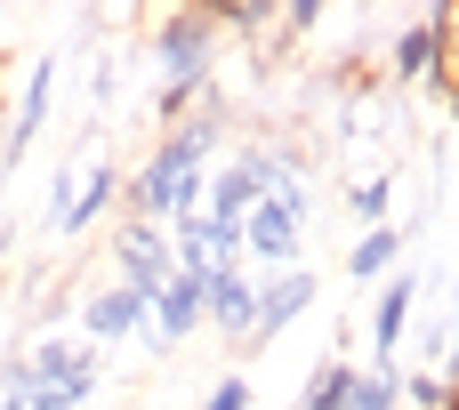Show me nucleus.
Segmentation results:
<instances>
[{
	"label": "nucleus",
	"instance_id": "nucleus-4",
	"mask_svg": "<svg viewBox=\"0 0 459 410\" xmlns=\"http://www.w3.org/2000/svg\"><path fill=\"white\" fill-rule=\"evenodd\" d=\"M145 314H153V338H161V346H178V338L202 322V274H186V266H178V274L153 290V306H145Z\"/></svg>",
	"mask_w": 459,
	"mask_h": 410
},
{
	"label": "nucleus",
	"instance_id": "nucleus-17",
	"mask_svg": "<svg viewBox=\"0 0 459 410\" xmlns=\"http://www.w3.org/2000/svg\"><path fill=\"white\" fill-rule=\"evenodd\" d=\"M202 410H250V387H242V379H218V395H210Z\"/></svg>",
	"mask_w": 459,
	"mask_h": 410
},
{
	"label": "nucleus",
	"instance_id": "nucleus-13",
	"mask_svg": "<svg viewBox=\"0 0 459 410\" xmlns=\"http://www.w3.org/2000/svg\"><path fill=\"white\" fill-rule=\"evenodd\" d=\"M347 387H355V371H347V363H323L299 410H347Z\"/></svg>",
	"mask_w": 459,
	"mask_h": 410
},
{
	"label": "nucleus",
	"instance_id": "nucleus-12",
	"mask_svg": "<svg viewBox=\"0 0 459 410\" xmlns=\"http://www.w3.org/2000/svg\"><path fill=\"white\" fill-rule=\"evenodd\" d=\"M411 298H420V290H411V274H395V282H387V298H379V314H371V338H379V354L403 338V314H411Z\"/></svg>",
	"mask_w": 459,
	"mask_h": 410
},
{
	"label": "nucleus",
	"instance_id": "nucleus-8",
	"mask_svg": "<svg viewBox=\"0 0 459 410\" xmlns=\"http://www.w3.org/2000/svg\"><path fill=\"white\" fill-rule=\"evenodd\" d=\"M81 322H89V338H129V330L145 322V298H129V290H97Z\"/></svg>",
	"mask_w": 459,
	"mask_h": 410
},
{
	"label": "nucleus",
	"instance_id": "nucleus-10",
	"mask_svg": "<svg viewBox=\"0 0 459 410\" xmlns=\"http://www.w3.org/2000/svg\"><path fill=\"white\" fill-rule=\"evenodd\" d=\"M113 193H121V177H113V169H97V177L81 185V201H65V209H56V234H81V226H97V218L113 209Z\"/></svg>",
	"mask_w": 459,
	"mask_h": 410
},
{
	"label": "nucleus",
	"instance_id": "nucleus-5",
	"mask_svg": "<svg viewBox=\"0 0 459 410\" xmlns=\"http://www.w3.org/2000/svg\"><path fill=\"white\" fill-rule=\"evenodd\" d=\"M250 306H258V282H250L242 266H218V274H202V314H210V322H226V330H250Z\"/></svg>",
	"mask_w": 459,
	"mask_h": 410
},
{
	"label": "nucleus",
	"instance_id": "nucleus-11",
	"mask_svg": "<svg viewBox=\"0 0 459 410\" xmlns=\"http://www.w3.org/2000/svg\"><path fill=\"white\" fill-rule=\"evenodd\" d=\"M395 250H403V234H395V226H371V234L355 242V258H347V274H355V282H379V274L395 266Z\"/></svg>",
	"mask_w": 459,
	"mask_h": 410
},
{
	"label": "nucleus",
	"instance_id": "nucleus-2",
	"mask_svg": "<svg viewBox=\"0 0 459 410\" xmlns=\"http://www.w3.org/2000/svg\"><path fill=\"white\" fill-rule=\"evenodd\" d=\"M299 226H307V193H299L290 169H274L266 193H258V209L234 226V258H250V274L258 266H290L299 258Z\"/></svg>",
	"mask_w": 459,
	"mask_h": 410
},
{
	"label": "nucleus",
	"instance_id": "nucleus-1",
	"mask_svg": "<svg viewBox=\"0 0 459 410\" xmlns=\"http://www.w3.org/2000/svg\"><path fill=\"white\" fill-rule=\"evenodd\" d=\"M210 137L218 129H186V137H169L145 169H137V185H129V201H137V226H178V218H194L202 209V153H210Z\"/></svg>",
	"mask_w": 459,
	"mask_h": 410
},
{
	"label": "nucleus",
	"instance_id": "nucleus-6",
	"mask_svg": "<svg viewBox=\"0 0 459 410\" xmlns=\"http://www.w3.org/2000/svg\"><path fill=\"white\" fill-rule=\"evenodd\" d=\"M452 48V16H436V24H411L403 40H395V73L403 81H436V56Z\"/></svg>",
	"mask_w": 459,
	"mask_h": 410
},
{
	"label": "nucleus",
	"instance_id": "nucleus-15",
	"mask_svg": "<svg viewBox=\"0 0 459 410\" xmlns=\"http://www.w3.org/2000/svg\"><path fill=\"white\" fill-rule=\"evenodd\" d=\"M202 89V64H178L169 73V89H161V113H186V97Z\"/></svg>",
	"mask_w": 459,
	"mask_h": 410
},
{
	"label": "nucleus",
	"instance_id": "nucleus-9",
	"mask_svg": "<svg viewBox=\"0 0 459 410\" xmlns=\"http://www.w3.org/2000/svg\"><path fill=\"white\" fill-rule=\"evenodd\" d=\"M48 81H56V56H40V64H32L24 105H16V129H8V153H24V145H32V129H40V113H48Z\"/></svg>",
	"mask_w": 459,
	"mask_h": 410
},
{
	"label": "nucleus",
	"instance_id": "nucleus-3",
	"mask_svg": "<svg viewBox=\"0 0 459 410\" xmlns=\"http://www.w3.org/2000/svg\"><path fill=\"white\" fill-rule=\"evenodd\" d=\"M169 274H178V266H169V242H161L153 226H129V242H121V290L153 306V290H161Z\"/></svg>",
	"mask_w": 459,
	"mask_h": 410
},
{
	"label": "nucleus",
	"instance_id": "nucleus-16",
	"mask_svg": "<svg viewBox=\"0 0 459 410\" xmlns=\"http://www.w3.org/2000/svg\"><path fill=\"white\" fill-rule=\"evenodd\" d=\"M347 201H355V218H371V226H387V177H371V185H355Z\"/></svg>",
	"mask_w": 459,
	"mask_h": 410
},
{
	"label": "nucleus",
	"instance_id": "nucleus-7",
	"mask_svg": "<svg viewBox=\"0 0 459 410\" xmlns=\"http://www.w3.org/2000/svg\"><path fill=\"white\" fill-rule=\"evenodd\" d=\"M299 306H315V282H307V274H282V282H266V290H258V306H250V330L266 338V330H282Z\"/></svg>",
	"mask_w": 459,
	"mask_h": 410
},
{
	"label": "nucleus",
	"instance_id": "nucleus-14",
	"mask_svg": "<svg viewBox=\"0 0 459 410\" xmlns=\"http://www.w3.org/2000/svg\"><path fill=\"white\" fill-rule=\"evenodd\" d=\"M395 387H403V379H387V371H371V379L355 371V387H347V410H395Z\"/></svg>",
	"mask_w": 459,
	"mask_h": 410
}]
</instances>
